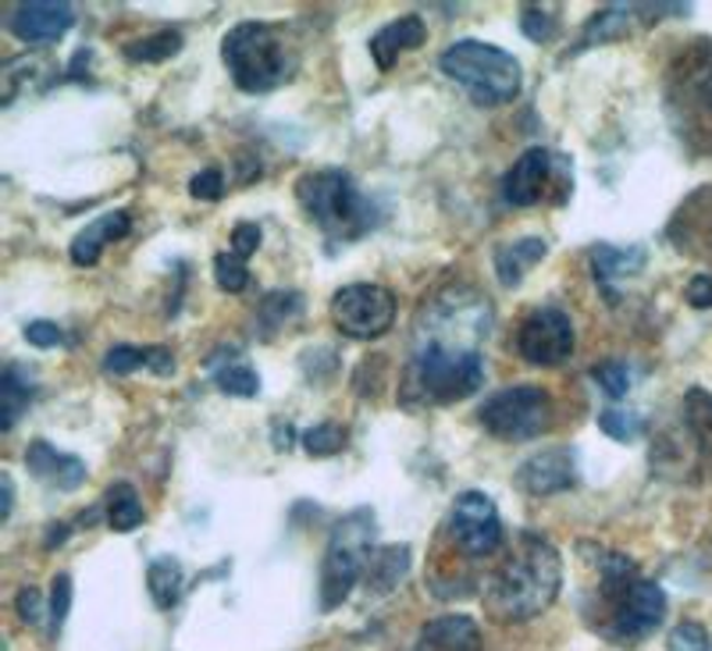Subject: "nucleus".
Segmentation results:
<instances>
[{"instance_id": "18", "label": "nucleus", "mask_w": 712, "mask_h": 651, "mask_svg": "<svg viewBox=\"0 0 712 651\" xmlns=\"http://www.w3.org/2000/svg\"><path fill=\"white\" fill-rule=\"evenodd\" d=\"M424 39H427L424 22L418 15H402V19L388 22L385 29H378L371 36V58H374V64L382 68V72H393L399 53L418 50Z\"/></svg>"}, {"instance_id": "7", "label": "nucleus", "mask_w": 712, "mask_h": 651, "mask_svg": "<svg viewBox=\"0 0 712 651\" xmlns=\"http://www.w3.org/2000/svg\"><path fill=\"white\" fill-rule=\"evenodd\" d=\"M481 424L499 442H531L553 427V396L539 385L503 388L481 406Z\"/></svg>"}, {"instance_id": "21", "label": "nucleus", "mask_w": 712, "mask_h": 651, "mask_svg": "<svg viewBox=\"0 0 712 651\" xmlns=\"http://www.w3.org/2000/svg\"><path fill=\"white\" fill-rule=\"evenodd\" d=\"M154 371L157 377H168L174 371V352L165 346H111L104 357V371L114 374V377H125L132 371Z\"/></svg>"}, {"instance_id": "30", "label": "nucleus", "mask_w": 712, "mask_h": 651, "mask_svg": "<svg viewBox=\"0 0 712 651\" xmlns=\"http://www.w3.org/2000/svg\"><path fill=\"white\" fill-rule=\"evenodd\" d=\"M182 50V33L179 29H165V33H154V36H143L136 44L125 47V58L132 64H160L174 58Z\"/></svg>"}, {"instance_id": "9", "label": "nucleus", "mask_w": 712, "mask_h": 651, "mask_svg": "<svg viewBox=\"0 0 712 651\" xmlns=\"http://www.w3.org/2000/svg\"><path fill=\"white\" fill-rule=\"evenodd\" d=\"M449 538L463 555H470V559L492 555L503 545V520H499L495 502L485 492H474V487L456 495L452 509H449Z\"/></svg>"}, {"instance_id": "28", "label": "nucleus", "mask_w": 712, "mask_h": 651, "mask_svg": "<svg viewBox=\"0 0 712 651\" xmlns=\"http://www.w3.org/2000/svg\"><path fill=\"white\" fill-rule=\"evenodd\" d=\"M638 15V4H610L602 8L595 19L584 25V39L581 47H591V44H610V39H620L630 33V19Z\"/></svg>"}, {"instance_id": "12", "label": "nucleus", "mask_w": 712, "mask_h": 651, "mask_svg": "<svg viewBox=\"0 0 712 651\" xmlns=\"http://www.w3.org/2000/svg\"><path fill=\"white\" fill-rule=\"evenodd\" d=\"M684 104V118L695 129H712V47H695L677 61V86L669 93Z\"/></svg>"}, {"instance_id": "24", "label": "nucleus", "mask_w": 712, "mask_h": 651, "mask_svg": "<svg viewBox=\"0 0 712 651\" xmlns=\"http://www.w3.org/2000/svg\"><path fill=\"white\" fill-rule=\"evenodd\" d=\"M410 569V548L407 545H385V548H374L371 563H367V591L371 594H388L402 584Z\"/></svg>"}, {"instance_id": "4", "label": "nucleus", "mask_w": 712, "mask_h": 651, "mask_svg": "<svg viewBox=\"0 0 712 651\" xmlns=\"http://www.w3.org/2000/svg\"><path fill=\"white\" fill-rule=\"evenodd\" d=\"M295 200H300L303 214L321 228L325 236L339 242L364 239L371 228H378L382 214L378 207L360 193L353 174L339 168L311 171L295 182Z\"/></svg>"}, {"instance_id": "22", "label": "nucleus", "mask_w": 712, "mask_h": 651, "mask_svg": "<svg viewBox=\"0 0 712 651\" xmlns=\"http://www.w3.org/2000/svg\"><path fill=\"white\" fill-rule=\"evenodd\" d=\"M545 253H548V242L542 236H523L514 242H503V246L495 250V275H499L506 289H514Z\"/></svg>"}, {"instance_id": "14", "label": "nucleus", "mask_w": 712, "mask_h": 651, "mask_svg": "<svg viewBox=\"0 0 712 651\" xmlns=\"http://www.w3.org/2000/svg\"><path fill=\"white\" fill-rule=\"evenodd\" d=\"M517 484L523 487L528 495H559V492H570L577 484V459L574 449L567 445H553L539 456L523 459V467L517 470Z\"/></svg>"}, {"instance_id": "36", "label": "nucleus", "mask_w": 712, "mask_h": 651, "mask_svg": "<svg viewBox=\"0 0 712 651\" xmlns=\"http://www.w3.org/2000/svg\"><path fill=\"white\" fill-rule=\"evenodd\" d=\"M50 630H61V623L69 619L72 608V574H58L50 588Z\"/></svg>"}, {"instance_id": "17", "label": "nucleus", "mask_w": 712, "mask_h": 651, "mask_svg": "<svg viewBox=\"0 0 712 651\" xmlns=\"http://www.w3.org/2000/svg\"><path fill=\"white\" fill-rule=\"evenodd\" d=\"M129 232H132V217H129V210H111V214L97 217V221L86 225L83 232L72 239V250H69V253H72V264L93 267V264L100 261L104 246H111V242L125 239Z\"/></svg>"}, {"instance_id": "8", "label": "nucleus", "mask_w": 712, "mask_h": 651, "mask_svg": "<svg viewBox=\"0 0 712 651\" xmlns=\"http://www.w3.org/2000/svg\"><path fill=\"white\" fill-rule=\"evenodd\" d=\"M331 321L349 338H382L396 321V296L385 285H346L331 296Z\"/></svg>"}, {"instance_id": "13", "label": "nucleus", "mask_w": 712, "mask_h": 651, "mask_svg": "<svg viewBox=\"0 0 712 651\" xmlns=\"http://www.w3.org/2000/svg\"><path fill=\"white\" fill-rule=\"evenodd\" d=\"M72 25H75V8L58 4V0H29V4H19L8 19L11 36H19L29 47L58 44Z\"/></svg>"}, {"instance_id": "44", "label": "nucleus", "mask_w": 712, "mask_h": 651, "mask_svg": "<svg viewBox=\"0 0 712 651\" xmlns=\"http://www.w3.org/2000/svg\"><path fill=\"white\" fill-rule=\"evenodd\" d=\"M292 442H295V431H292L289 420H286V424H281V420H275V449H278V453H289Z\"/></svg>"}, {"instance_id": "31", "label": "nucleus", "mask_w": 712, "mask_h": 651, "mask_svg": "<svg viewBox=\"0 0 712 651\" xmlns=\"http://www.w3.org/2000/svg\"><path fill=\"white\" fill-rule=\"evenodd\" d=\"M214 385H218L225 396L250 399V396H257V391H261V377H257V371L250 367V363H243L239 357H228V363L214 367Z\"/></svg>"}, {"instance_id": "33", "label": "nucleus", "mask_w": 712, "mask_h": 651, "mask_svg": "<svg viewBox=\"0 0 712 651\" xmlns=\"http://www.w3.org/2000/svg\"><path fill=\"white\" fill-rule=\"evenodd\" d=\"M300 442H303V449L317 456V459H325V456H335V453H342L346 449V427L342 424H331V420H325V424H317L311 431H303L300 434Z\"/></svg>"}, {"instance_id": "26", "label": "nucleus", "mask_w": 712, "mask_h": 651, "mask_svg": "<svg viewBox=\"0 0 712 651\" xmlns=\"http://www.w3.org/2000/svg\"><path fill=\"white\" fill-rule=\"evenodd\" d=\"M684 420L695 434V445H698V456L712 463V391L705 388H691L684 396Z\"/></svg>"}, {"instance_id": "3", "label": "nucleus", "mask_w": 712, "mask_h": 651, "mask_svg": "<svg viewBox=\"0 0 712 651\" xmlns=\"http://www.w3.org/2000/svg\"><path fill=\"white\" fill-rule=\"evenodd\" d=\"M228 75L243 93H271L295 75L300 53L289 33L271 22H239L221 39Z\"/></svg>"}, {"instance_id": "1", "label": "nucleus", "mask_w": 712, "mask_h": 651, "mask_svg": "<svg viewBox=\"0 0 712 651\" xmlns=\"http://www.w3.org/2000/svg\"><path fill=\"white\" fill-rule=\"evenodd\" d=\"M492 331V303L478 289H446L421 306L410 377L427 402L474 396L485 382L481 346Z\"/></svg>"}, {"instance_id": "32", "label": "nucleus", "mask_w": 712, "mask_h": 651, "mask_svg": "<svg viewBox=\"0 0 712 651\" xmlns=\"http://www.w3.org/2000/svg\"><path fill=\"white\" fill-rule=\"evenodd\" d=\"M599 427L606 431L613 442H635L644 431V417L627 410V406H606V410L599 413Z\"/></svg>"}, {"instance_id": "39", "label": "nucleus", "mask_w": 712, "mask_h": 651, "mask_svg": "<svg viewBox=\"0 0 712 651\" xmlns=\"http://www.w3.org/2000/svg\"><path fill=\"white\" fill-rule=\"evenodd\" d=\"M190 196L193 200H207V203H218L225 196V174L218 168H207V171H196L190 179Z\"/></svg>"}, {"instance_id": "42", "label": "nucleus", "mask_w": 712, "mask_h": 651, "mask_svg": "<svg viewBox=\"0 0 712 651\" xmlns=\"http://www.w3.org/2000/svg\"><path fill=\"white\" fill-rule=\"evenodd\" d=\"M44 613L50 616V608H44V594H39L36 588H22L19 591V616H22V623L39 627V623H44Z\"/></svg>"}, {"instance_id": "5", "label": "nucleus", "mask_w": 712, "mask_h": 651, "mask_svg": "<svg viewBox=\"0 0 712 651\" xmlns=\"http://www.w3.org/2000/svg\"><path fill=\"white\" fill-rule=\"evenodd\" d=\"M442 75H449L452 83L467 89V97L481 107H503L517 100L523 86L520 61L503 47L481 44V39H460L442 50L438 58Z\"/></svg>"}, {"instance_id": "41", "label": "nucleus", "mask_w": 712, "mask_h": 651, "mask_svg": "<svg viewBox=\"0 0 712 651\" xmlns=\"http://www.w3.org/2000/svg\"><path fill=\"white\" fill-rule=\"evenodd\" d=\"M261 250V225H253V221H239L232 228V253L236 256H253Z\"/></svg>"}, {"instance_id": "11", "label": "nucleus", "mask_w": 712, "mask_h": 651, "mask_svg": "<svg viewBox=\"0 0 712 651\" xmlns=\"http://www.w3.org/2000/svg\"><path fill=\"white\" fill-rule=\"evenodd\" d=\"M666 619V591L655 584V580H638L620 602L613 605V619H610V634L620 637V641H641L649 637L655 627H663Z\"/></svg>"}, {"instance_id": "27", "label": "nucleus", "mask_w": 712, "mask_h": 651, "mask_svg": "<svg viewBox=\"0 0 712 651\" xmlns=\"http://www.w3.org/2000/svg\"><path fill=\"white\" fill-rule=\"evenodd\" d=\"M107 523H111V531H118V534L136 531V527L143 523V502L132 484L118 481V484L107 487Z\"/></svg>"}, {"instance_id": "45", "label": "nucleus", "mask_w": 712, "mask_h": 651, "mask_svg": "<svg viewBox=\"0 0 712 651\" xmlns=\"http://www.w3.org/2000/svg\"><path fill=\"white\" fill-rule=\"evenodd\" d=\"M0 495H4V513H0V517L11 520V509H15V484H11L8 473L0 478Z\"/></svg>"}, {"instance_id": "38", "label": "nucleus", "mask_w": 712, "mask_h": 651, "mask_svg": "<svg viewBox=\"0 0 712 651\" xmlns=\"http://www.w3.org/2000/svg\"><path fill=\"white\" fill-rule=\"evenodd\" d=\"M669 651H709V634L702 623H680L674 634L666 637Z\"/></svg>"}, {"instance_id": "2", "label": "nucleus", "mask_w": 712, "mask_h": 651, "mask_svg": "<svg viewBox=\"0 0 712 651\" xmlns=\"http://www.w3.org/2000/svg\"><path fill=\"white\" fill-rule=\"evenodd\" d=\"M563 584V559L542 534H520L514 555L492 574L488 613L503 623H523L545 613Z\"/></svg>"}, {"instance_id": "40", "label": "nucleus", "mask_w": 712, "mask_h": 651, "mask_svg": "<svg viewBox=\"0 0 712 651\" xmlns=\"http://www.w3.org/2000/svg\"><path fill=\"white\" fill-rule=\"evenodd\" d=\"M25 338H29L36 349H58V346H64V331L53 321H29V324H25Z\"/></svg>"}, {"instance_id": "6", "label": "nucleus", "mask_w": 712, "mask_h": 651, "mask_svg": "<svg viewBox=\"0 0 712 651\" xmlns=\"http://www.w3.org/2000/svg\"><path fill=\"white\" fill-rule=\"evenodd\" d=\"M374 513L371 509H357L342 517L331 527L328 548H325V563H321V608L331 613L339 608L349 591L357 588V580L367 574V563L374 555Z\"/></svg>"}, {"instance_id": "10", "label": "nucleus", "mask_w": 712, "mask_h": 651, "mask_svg": "<svg viewBox=\"0 0 712 651\" xmlns=\"http://www.w3.org/2000/svg\"><path fill=\"white\" fill-rule=\"evenodd\" d=\"M574 321L556 306H542L523 317L517 331V352L531 367H559L574 357Z\"/></svg>"}, {"instance_id": "16", "label": "nucleus", "mask_w": 712, "mask_h": 651, "mask_svg": "<svg viewBox=\"0 0 712 651\" xmlns=\"http://www.w3.org/2000/svg\"><path fill=\"white\" fill-rule=\"evenodd\" d=\"M25 467H29L33 478H39L44 484L58 487V492H75L79 484L86 481V463L72 453L53 449L50 442H33L25 449Z\"/></svg>"}, {"instance_id": "37", "label": "nucleus", "mask_w": 712, "mask_h": 651, "mask_svg": "<svg viewBox=\"0 0 712 651\" xmlns=\"http://www.w3.org/2000/svg\"><path fill=\"white\" fill-rule=\"evenodd\" d=\"M520 29L528 33V39H534V44H545V39H553L556 33V15L553 11H542V8H523V15H520Z\"/></svg>"}, {"instance_id": "15", "label": "nucleus", "mask_w": 712, "mask_h": 651, "mask_svg": "<svg viewBox=\"0 0 712 651\" xmlns=\"http://www.w3.org/2000/svg\"><path fill=\"white\" fill-rule=\"evenodd\" d=\"M553 182V154L545 146H528L503 179V200L509 207H534Z\"/></svg>"}, {"instance_id": "35", "label": "nucleus", "mask_w": 712, "mask_h": 651, "mask_svg": "<svg viewBox=\"0 0 712 651\" xmlns=\"http://www.w3.org/2000/svg\"><path fill=\"white\" fill-rule=\"evenodd\" d=\"M214 281L221 285V292H243L250 285V267L243 256L236 253H218L214 256Z\"/></svg>"}, {"instance_id": "20", "label": "nucleus", "mask_w": 712, "mask_h": 651, "mask_svg": "<svg viewBox=\"0 0 712 651\" xmlns=\"http://www.w3.org/2000/svg\"><path fill=\"white\" fill-rule=\"evenodd\" d=\"M644 264V250L641 246H595L591 250V275L602 285L606 300H616V281L638 275Z\"/></svg>"}, {"instance_id": "34", "label": "nucleus", "mask_w": 712, "mask_h": 651, "mask_svg": "<svg viewBox=\"0 0 712 651\" xmlns=\"http://www.w3.org/2000/svg\"><path fill=\"white\" fill-rule=\"evenodd\" d=\"M591 377H595V385L606 391L610 399H620L630 391V385H635V377H630V367L624 360H602L591 367Z\"/></svg>"}, {"instance_id": "19", "label": "nucleus", "mask_w": 712, "mask_h": 651, "mask_svg": "<svg viewBox=\"0 0 712 651\" xmlns=\"http://www.w3.org/2000/svg\"><path fill=\"white\" fill-rule=\"evenodd\" d=\"M413 651H481V630L470 616H438L421 630Z\"/></svg>"}, {"instance_id": "29", "label": "nucleus", "mask_w": 712, "mask_h": 651, "mask_svg": "<svg viewBox=\"0 0 712 651\" xmlns=\"http://www.w3.org/2000/svg\"><path fill=\"white\" fill-rule=\"evenodd\" d=\"M303 314V296L292 292V289H278V292H267L261 300V310H257V321L264 335H271L278 328H286L289 321H295Z\"/></svg>"}, {"instance_id": "23", "label": "nucleus", "mask_w": 712, "mask_h": 651, "mask_svg": "<svg viewBox=\"0 0 712 651\" xmlns=\"http://www.w3.org/2000/svg\"><path fill=\"white\" fill-rule=\"evenodd\" d=\"M36 396V377L33 371H25L22 363H8L0 374V427L11 431L15 427L19 413L33 402Z\"/></svg>"}, {"instance_id": "25", "label": "nucleus", "mask_w": 712, "mask_h": 651, "mask_svg": "<svg viewBox=\"0 0 712 651\" xmlns=\"http://www.w3.org/2000/svg\"><path fill=\"white\" fill-rule=\"evenodd\" d=\"M146 588H150V599L157 608H174L182 599L185 588V569L174 555H160V559L150 563L146 569Z\"/></svg>"}, {"instance_id": "43", "label": "nucleus", "mask_w": 712, "mask_h": 651, "mask_svg": "<svg viewBox=\"0 0 712 651\" xmlns=\"http://www.w3.org/2000/svg\"><path fill=\"white\" fill-rule=\"evenodd\" d=\"M688 303L695 306V310H709L712 306V275H695L691 281H688Z\"/></svg>"}]
</instances>
